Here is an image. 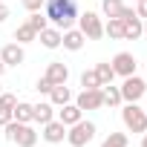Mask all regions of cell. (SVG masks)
Segmentation results:
<instances>
[{"instance_id":"1","label":"cell","mask_w":147,"mask_h":147,"mask_svg":"<svg viewBox=\"0 0 147 147\" xmlns=\"http://www.w3.org/2000/svg\"><path fill=\"white\" fill-rule=\"evenodd\" d=\"M43 15H46L49 23H55V29L66 32L78 20V6H75V0H46L43 3Z\"/></svg>"},{"instance_id":"2","label":"cell","mask_w":147,"mask_h":147,"mask_svg":"<svg viewBox=\"0 0 147 147\" xmlns=\"http://www.w3.org/2000/svg\"><path fill=\"white\" fill-rule=\"evenodd\" d=\"M6 138L15 141L18 147H35V144H38V133H35L29 124H20V121H15V118L6 124Z\"/></svg>"},{"instance_id":"3","label":"cell","mask_w":147,"mask_h":147,"mask_svg":"<svg viewBox=\"0 0 147 147\" xmlns=\"http://www.w3.org/2000/svg\"><path fill=\"white\" fill-rule=\"evenodd\" d=\"M121 118H124V127L130 133H147V110H141L136 101L121 110Z\"/></svg>"},{"instance_id":"4","label":"cell","mask_w":147,"mask_h":147,"mask_svg":"<svg viewBox=\"0 0 147 147\" xmlns=\"http://www.w3.org/2000/svg\"><path fill=\"white\" fill-rule=\"evenodd\" d=\"M95 138V124L92 121H78V124H72L69 127V133H66V141L72 144V147H84V144H90Z\"/></svg>"},{"instance_id":"5","label":"cell","mask_w":147,"mask_h":147,"mask_svg":"<svg viewBox=\"0 0 147 147\" xmlns=\"http://www.w3.org/2000/svg\"><path fill=\"white\" fill-rule=\"evenodd\" d=\"M78 29L84 32L87 40H98V38L104 35V23H101V18H98L95 12H84V15H78Z\"/></svg>"},{"instance_id":"6","label":"cell","mask_w":147,"mask_h":147,"mask_svg":"<svg viewBox=\"0 0 147 147\" xmlns=\"http://www.w3.org/2000/svg\"><path fill=\"white\" fill-rule=\"evenodd\" d=\"M118 90H121V101L133 104V101H138V98L147 92V81H144V78H138V75H127V78H124V84H121Z\"/></svg>"},{"instance_id":"7","label":"cell","mask_w":147,"mask_h":147,"mask_svg":"<svg viewBox=\"0 0 147 147\" xmlns=\"http://www.w3.org/2000/svg\"><path fill=\"white\" fill-rule=\"evenodd\" d=\"M121 23H124V40H138V38L144 35L141 18H138L133 9H127V6H124V12H121Z\"/></svg>"},{"instance_id":"8","label":"cell","mask_w":147,"mask_h":147,"mask_svg":"<svg viewBox=\"0 0 147 147\" xmlns=\"http://www.w3.org/2000/svg\"><path fill=\"white\" fill-rule=\"evenodd\" d=\"M75 104H78L81 110H101V107H104V92H101V87H98V90H81V95L75 98Z\"/></svg>"},{"instance_id":"9","label":"cell","mask_w":147,"mask_h":147,"mask_svg":"<svg viewBox=\"0 0 147 147\" xmlns=\"http://www.w3.org/2000/svg\"><path fill=\"white\" fill-rule=\"evenodd\" d=\"M113 69H115V75L127 78V75H136V58L130 52H118L113 58Z\"/></svg>"},{"instance_id":"10","label":"cell","mask_w":147,"mask_h":147,"mask_svg":"<svg viewBox=\"0 0 147 147\" xmlns=\"http://www.w3.org/2000/svg\"><path fill=\"white\" fill-rule=\"evenodd\" d=\"M0 61H3L6 66H18L26 61V52H23V43H6L3 52H0Z\"/></svg>"},{"instance_id":"11","label":"cell","mask_w":147,"mask_h":147,"mask_svg":"<svg viewBox=\"0 0 147 147\" xmlns=\"http://www.w3.org/2000/svg\"><path fill=\"white\" fill-rule=\"evenodd\" d=\"M43 138L49 141V144H61L63 138H66V124H61V121H46L43 124Z\"/></svg>"},{"instance_id":"12","label":"cell","mask_w":147,"mask_h":147,"mask_svg":"<svg viewBox=\"0 0 147 147\" xmlns=\"http://www.w3.org/2000/svg\"><path fill=\"white\" fill-rule=\"evenodd\" d=\"M84 32L81 29H66L63 35H61V43H63V49H69V52H78L81 46H84Z\"/></svg>"},{"instance_id":"13","label":"cell","mask_w":147,"mask_h":147,"mask_svg":"<svg viewBox=\"0 0 147 147\" xmlns=\"http://www.w3.org/2000/svg\"><path fill=\"white\" fill-rule=\"evenodd\" d=\"M81 115H84V110H81L78 104H63V110L58 113V121L66 124V127H72V124L81 121Z\"/></svg>"},{"instance_id":"14","label":"cell","mask_w":147,"mask_h":147,"mask_svg":"<svg viewBox=\"0 0 147 147\" xmlns=\"http://www.w3.org/2000/svg\"><path fill=\"white\" fill-rule=\"evenodd\" d=\"M46 78H49L52 84H66V78H69V69H66V63H61V61L49 63V66H46Z\"/></svg>"},{"instance_id":"15","label":"cell","mask_w":147,"mask_h":147,"mask_svg":"<svg viewBox=\"0 0 147 147\" xmlns=\"http://www.w3.org/2000/svg\"><path fill=\"white\" fill-rule=\"evenodd\" d=\"M61 29H55V26H46L43 32H38V38H40V43L46 46V49H58L61 46Z\"/></svg>"},{"instance_id":"16","label":"cell","mask_w":147,"mask_h":147,"mask_svg":"<svg viewBox=\"0 0 147 147\" xmlns=\"http://www.w3.org/2000/svg\"><path fill=\"white\" fill-rule=\"evenodd\" d=\"M55 118V110H52V104H32V121H38V124H46V121H52Z\"/></svg>"},{"instance_id":"17","label":"cell","mask_w":147,"mask_h":147,"mask_svg":"<svg viewBox=\"0 0 147 147\" xmlns=\"http://www.w3.org/2000/svg\"><path fill=\"white\" fill-rule=\"evenodd\" d=\"M49 98H52V104L63 107V104H69V101H72V90H69L66 84H55V87H52V92H49Z\"/></svg>"},{"instance_id":"18","label":"cell","mask_w":147,"mask_h":147,"mask_svg":"<svg viewBox=\"0 0 147 147\" xmlns=\"http://www.w3.org/2000/svg\"><path fill=\"white\" fill-rule=\"evenodd\" d=\"M104 35H110L113 40H124V23H121V18H110L104 23Z\"/></svg>"},{"instance_id":"19","label":"cell","mask_w":147,"mask_h":147,"mask_svg":"<svg viewBox=\"0 0 147 147\" xmlns=\"http://www.w3.org/2000/svg\"><path fill=\"white\" fill-rule=\"evenodd\" d=\"M101 92H104V104H107V107H118V104H121V90H118V87L104 84Z\"/></svg>"},{"instance_id":"20","label":"cell","mask_w":147,"mask_h":147,"mask_svg":"<svg viewBox=\"0 0 147 147\" xmlns=\"http://www.w3.org/2000/svg\"><path fill=\"white\" fill-rule=\"evenodd\" d=\"M12 115H15V121H20V124H29V121H32V104H26V101H18V104H15V110H12Z\"/></svg>"},{"instance_id":"21","label":"cell","mask_w":147,"mask_h":147,"mask_svg":"<svg viewBox=\"0 0 147 147\" xmlns=\"http://www.w3.org/2000/svg\"><path fill=\"white\" fill-rule=\"evenodd\" d=\"M35 38H38V32H35L29 23H20V26L15 29V40H18V43H32Z\"/></svg>"},{"instance_id":"22","label":"cell","mask_w":147,"mask_h":147,"mask_svg":"<svg viewBox=\"0 0 147 147\" xmlns=\"http://www.w3.org/2000/svg\"><path fill=\"white\" fill-rule=\"evenodd\" d=\"M95 75H98V81H101V87H104V84H113L115 69H113V63H98V66H95Z\"/></svg>"},{"instance_id":"23","label":"cell","mask_w":147,"mask_h":147,"mask_svg":"<svg viewBox=\"0 0 147 147\" xmlns=\"http://www.w3.org/2000/svg\"><path fill=\"white\" fill-rule=\"evenodd\" d=\"M101 9H104V15H107V18H121L124 3H121V0H104V3H101Z\"/></svg>"},{"instance_id":"24","label":"cell","mask_w":147,"mask_h":147,"mask_svg":"<svg viewBox=\"0 0 147 147\" xmlns=\"http://www.w3.org/2000/svg\"><path fill=\"white\" fill-rule=\"evenodd\" d=\"M81 87H84V90H98V87H101V81H98V75H95V69H84Z\"/></svg>"},{"instance_id":"25","label":"cell","mask_w":147,"mask_h":147,"mask_svg":"<svg viewBox=\"0 0 147 147\" xmlns=\"http://www.w3.org/2000/svg\"><path fill=\"white\" fill-rule=\"evenodd\" d=\"M26 23H29L35 32H43V29L49 26V20H46V15H43V12H32V18H29Z\"/></svg>"},{"instance_id":"26","label":"cell","mask_w":147,"mask_h":147,"mask_svg":"<svg viewBox=\"0 0 147 147\" xmlns=\"http://www.w3.org/2000/svg\"><path fill=\"white\" fill-rule=\"evenodd\" d=\"M101 147H127V136H124V133H110V136L101 141Z\"/></svg>"},{"instance_id":"27","label":"cell","mask_w":147,"mask_h":147,"mask_svg":"<svg viewBox=\"0 0 147 147\" xmlns=\"http://www.w3.org/2000/svg\"><path fill=\"white\" fill-rule=\"evenodd\" d=\"M15 104H18V98H15L12 92H0V107H6V110H15Z\"/></svg>"},{"instance_id":"28","label":"cell","mask_w":147,"mask_h":147,"mask_svg":"<svg viewBox=\"0 0 147 147\" xmlns=\"http://www.w3.org/2000/svg\"><path fill=\"white\" fill-rule=\"evenodd\" d=\"M43 3H46V0H23V9L26 12H40Z\"/></svg>"},{"instance_id":"29","label":"cell","mask_w":147,"mask_h":147,"mask_svg":"<svg viewBox=\"0 0 147 147\" xmlns=\"http://www.w3.org/2000/svg\"><path fill=\"white\" fill-rule=\"evenodd\" d=\"M52 87H55V84H52V81H49L46 75H43V78L38 81V92H46V95H49V92H52Z\"/></svg>"},{"instance_id":"30","label":"cell","mask_w":147,"mask_h":147,"mask_svg":"<svg viewBox=\"0 0 147 147\" xmlns=\"http://www.w3.org/2000/svg\"><path fill=\"white\" fill-rule=\"evenodd\" d=\"M15 115H12V110H6V107H0V127H6L9 121H12Z\"/></svg>"},{"instance_id":"31","label":"cell","mask_w":147,"mask_h":147,"mask_svg":"<svg viewBox=\"0 0 147 147\" xmlns=\"http://www.w3.org/2000/svg\"><path fill=\"white\" fill-rule=\"evenodd\" d=\"M136 15H138L141 20H147V0H138V9H136Z\"/></svg>"},{"instance_id":"32","label":"cell","mask_w":147,"mask_h":147,"mask_svg":"<svg viewBox=\"0 0 147 147\" xmlns=\"http://www.w3.org/2000/svg\"><path fill=\"white\" fill-rule=\"evenodd\" d=\"M6 18H9V6H6V3H0V23H3Z\"/></svg>"},{"instance_id":"33","label":"cell","mask_w":147,"mask_h":147,"mask_svg":"<svg viewBox=\"0 0 147 147\" xmlns=\"http://www.w3.org/2000/svg\"><path fill=\"white\" fill-rule=\"evenodd\" d=\"M3 72H6V63H3V61H0V75H3Z\"/></svg>"},{"instance_id":"34","label":"cell","mask_w":147,"mask_h":147,"mask_svg":"<svg viewBox=\"0 0 147 147\" xmlns=\"http://www.w3.org/2000/svg\"><path fill=\"white\" fill-rule=\"evenodd\" d=\"M141 147H147V133H144V138H141Z\"/></svg>"},{"instance_id":"35","label":"cell","mask_w":147,"mask_h":147,"mask_svg":"<svg viewBox=\"0 0 147 147\" xmlns=\"http://www.w3.org/2000/svg\"><path fill=\"white\" fill-rule=\"evenodd\" d=\"M144 35H147V20H144Z\"/></svg>"},{"instance_id":"36","label":"cell","mask_w":147,"mask_h":147,"mask_svg":"<svg viewBox=\"0 0 147 147\" xmlns=\"http://www.w3.org/2000/svg\"><path fill=\"white\" fill-rule=\"evenodd\" d=\"M0 92H3V90H0Z\"/></svg>"},{"instance_id":"37","label":"cell","mask_w":147,"mask_h":147,"mask_svg":"<svg viewBox=\"0 0 147 147\" xmlns=\"http://www.w3.org/2000/svg\"><path fill=\"white\" fill-rule=\"evenodd\" d=\"M136 3H138V0H136Z\"/></svg>"}]
</instances>
